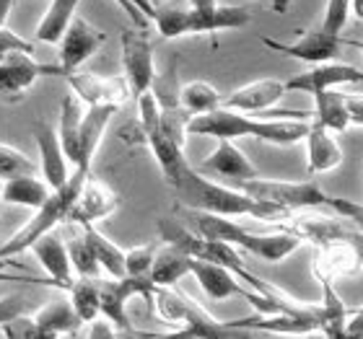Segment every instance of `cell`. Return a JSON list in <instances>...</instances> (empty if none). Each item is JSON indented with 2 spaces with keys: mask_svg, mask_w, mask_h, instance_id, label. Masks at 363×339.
<instances>
[{
  "mask_svg": "<svg viewBox=\"0 0 363 339\" xmlns=\"http://www.w3.org/2000/svg\"><path fill=\"white\" fill-rule=\"evenodd\" d=\"M89 339H117V332H114V326L106 318L99 316L96 321L89 324Z\"/></svg>",
  "mask_w": 363,
  "mask_h": 339,
  "instance_id": "ee69618b",
  "label": "cell"
},
{
  "mask_svg": "<svg viewBox=\"0 0 363 339\" xmlns=\"http://www.w3.org/2000/svg\"><path fill=\"white\" fill-rule=\"evenodd\" d=\"M37 148H39V159H42V176H45V184L50 189H60L65 181L70 179V168L68 159L60 148V137L50 125H39L37 127Z\"/></svg>",
  "mask_w": 363,
  "mask_h": 339,
  "instance_id": "ffe728a7",
  "label": "cell"
},
{
  "mask_svg": "<svg viewBox=\"0 0 363 339\" xmlns=\"http://www.w3.org/2000/svg\"><path fill=\"white\" fill-rule=\"evenodd\" d=\"M65 81L70 86V93L78 101H84L86 106H114V109H120L133 96L128 81L122 76H99V73L73 70L65 76Z\"/></svg>",
  "mask_w": 363,
  "mask_h": 339,
  "instance_id": "8fae6325",
  "label": "cell"
},
{
  "mask_svg": "<svg viewBox=\"0 0 363 339\" xmlns=\"http://www.w3.org/2000/svg\"><path fill=\"white\" fill-rule=\"evenodd\" d=\"M200 168L211 173H218V176H228V179H236V181H250L259 176L255 163H252L231 140H218L216 151L200 163Z\"/></svg>",
  "mask_w": 363,
  "mask_h": 339,
  "instance_id": "603a6c76",
  "label": "cell"
},
{
  "mask_svg": "<svg viewBox=\"0 0 363 339\" xmlns=\"http://www.w3.org/2000/svg\"><path fill=\"white\" fill-rule=\"evenodd\" d=\"M81 234H84L91 254H94V259H96L99 270L106 272L112 280L125 277V251H122L114 241H109L96 226H81Z\"/></svg>",
  "mask_w": 363,
  "mask_h": 339,
  "instance_id": "83f0119b",
  "label": "cell"
},
{
  "mask_svg": "<svg viewBox=\"0 0 363 339\" xmlns=\"http://www.w3.org/2000/svg\"><path fill=\"white\" fill-rule=\"evenodd\" d=\"M291 3H294V0H272V11H275V13H288V8H291Z\"/></svg>",
  "mask_w": 363,
  "mask_h": 339,
  "instance_id": "c3c4849f",
  "label": "cell"
},
{
  "mask_svg": "<svg viewBox=\"0 0 363 339\" xmlns=\"http://www.w3.org/2000/svg\"><path fill=\"white\" fill-rule=\"evenodd\" d=\"M187 3L192 8H211V6H216L218 0H187Z\"/></svg>",
  "mask_w": 363,
  "mask_h": 339,
  "instance_id": "f907efd6",
  "label": "cell"
},
{
  "mask_svg": "<svg viewBox=\"0 0 363 339\" xmlns=\"http://www.w3.org/2000/svg\"><path fill=\"white\" fill-rule=\"evenodd\" d=\"M189 262L192 256L184 254L182 249L172 246V243H161L153 259V267L148 272L153 287H174L184 275H189Z\"/></svg>",
  "mask_w": 363,
  "mask_h": 339,
  "instance_id": "cb8c5ba5",
  "label": "cell"
},
{
  "mask_svg": "<svg viewBox=\"0 0 363 339\" xmlns=\"http://www.w3.org/2000/svg\"><path fill=\"white\" fill-rule=\"evenodd\" d=\"M350 16V0H327L325 8V18H322V26L319 29L327 31V34H335L340 37V31L345 29Z\"/></svg>",
  "mask_w": 363,
  "mask_h": 339,
  "instance_id": "74e56055",
  "label": "cell"
},
{
  "mask_svg": "<svg viewBox=\"0 0 363 339\" xmlns=\"http://www.w3.org/2000/svg\"><path fill=\"white\" fill-rule=\"evenodd\" d=\"M286 91H301V93H319V91H333L345 84H363V70L345 65V62H322V65H311L291 81H283Z\"/></svg>",
  "mask_w": 363,
  "mask_h": 339,
  "instance_id": "5bb4252c",
  "label": "cell"
},
{
  "mask_svg": "<svg viewBox=\"0 0 363 339\" xmlns=\"http://www.w3.org/2000/svg\"><path fill=\"white\" fill-rule=\"evenodd\" d=\"M189 275H195V280L200 282L203 293L211 298V301H228L234 295H244L247 285H242L236 275L220 264L203 262V259H192L189 262Z\"/></svg>",
  "mask_w": 363,
  "mask_h": 339,
  "instance_id": "d6986e66",
  "label": "cell"
},
{
  "mask_svg": "<svg viewBox=\"0 0 363 339\" xmlns=\"http://www.w3.org/2000/svg\"><path fill=\"white\" fill-rule=\"evenodd\" d=\"M311 270L314 277H327L335 282V280L356 277L358 272H363V262L350 241H327L317 246Z\"/></svg>",
  "mask_w": 363,
  "mask_h": 339,
  "instance_id": "e0dca14e",
  "label": "cell"
},
{
  "mask_svg": "<svg viewBox=\"0 0 363 339\" xmlns=\"http://www.w3.org/2000/svg\"><path fill=\"white\" fill-rule=\"evenodd\" d=\"M120 207V197L106 181L96 179L94 173H89V179L84 181V189H81V197H78L76 207L70 212L68 223H76V226H94L96 220L109 218L112 212H117Z\"/></svg>",
  "mask_w": 363,
  "mask_h": 339,
  "instance_id": "9a60e30c",
  "label": "cell"
},
{
  "mask_svg": "<svg viewBox=\"0 0 363 339\" xmlns=\"http://www.w3.org/2000/svg\"><path fill=\"white\" fill-rule=\"evenodd\" d=\"M350 13L356 16L358 21H363V0H350Z\"/></svg>",
  "mask_w": 363,
  "mask_h": 339,
  "instance_id": "681fc988",
  "label": "cell"
},
{
  "mask_svg": "<svg viewBox=\"0 0 363 339\" xmlns=\"http://www.w3.org/2000/svg\"><path fill=\"white\" fill-rule=\"evenodd\" d=\"M29 251L37 256V262L45 267V272L50 275L55 285L68 290L70 282H73V267H70L68 249H65V241L57 239L55 234L42 236L39 241H34L29 246Z\"/></svg>",
  "mask_w": 363,
  "mask_h": 339,
  "instance_id": "44dd1931",
  "label": "cell"
},
{
  "mask_svg": "<svg viewBox=\"0 0 363 339\" xmlns=\"http://www.w3.org/2000/svg\"><path fill=\"white\" fill-rule=\"evenodd\" d=\"M303 143H306V168L311 176L333 171L342 163V148L337 145V140L330 135V130H325L314 120H311Z\"/></svg>",
  "mask_w": 363,
  "mask_h": 339,
  "instance_id": "7402d4cb",
  "label": "cell"
},
{
  "mask_svg": "<svg viewBox=\"0 0 363 339\" xmlns=\"http://www.w3.org/2000/svg\"><path fill=\"white\" fill-rule=\"evenodd\" d=\"M322 285V321H319V334L325 339H345V321H348V309L342 298L335 290V282L327 277H317Z\"/></svg>",
  "mask_w": 363,
  "mask_h": 339,
  "instance_id": "484cf974",
  "label": "cell"
},
{
  "mask_svg": "<svg viewBox=\"0 0 363 339\" xmlns=\"http://www.w3.org/2000/svg\"><path fill=\"white\" fill-rule=\"evenodd\" d=\"M122 78L128 81L130 93L140 96L151 91L156 81V62H153V45L143 29L122 31Z\"/></svg>",
  "mask_w": 363,
  "mask_h": 339,
  "instance_id": "30bf717a",
  "label": "cell"
},
{
  "mask_svg": "<svg viewBox=\"0 0 363 339\" xmlns=\"http://www.w3.org/2000/svg\"><path fill=\"white\" fill-rule=\"evenodd\" d=\"M363 337V306L353 314L348 311V321H345V339H361Z\"/></svg>",
  "mask_w": 363,
  "mask_h": 339,
  "instance_id": "f6af8a7d",
  "label": "cell"
},
{
  "mask_svg": "<svg viewBox=\"0 0 363 339\" xmlns=\"http://www.w3.org/2000/svg\"><path fill=\"white\" fill-rule=\"evenodd\" d=\"M114 106H89L81 120V163L78 166H91L96 156L101 137L106 132V125L114 117Z\"/></svg>",
  "mask_w": 363,
  "mask_h": 339,
  "instance_id": "4316f807",
  "label": "cell"
},
{
  "mask_svg": "<svg viewBox=\"0 0 363 339\" xmlns=\"http://www.w3.org/2000/svg\"><path fill=\"white\" fill-rule=\"evenodd\" d=\"M3 339H11V337H3Z\"/></svg>",
  "mask_w": 363,
  "mask_h": 339,
  "instance_id": "9f6ffc18",
  "label": "cell"
},
{
  "mask_svg": "<svg viewBox=\"0 0 363 339\" xmlns=\"http://www.w3.org/2000/svg\"><path fill=\"white\" fill-rule=\"evenodd\" d=\"M125 13L130 16V21L135 23L138 29H143L153 21V13H156V0H117Z\"/></svg>",
  "mask_w": 363,
  "mask_h": 339,
  "instance_id": "ab89813d",
  "label": "cell"
},
{
  "mask_svg": "<svg viewBox=\"0 0 363 339\" xmlns=\"http://www.w3.org/2000/svg\"><path fill=\"white\" fill-rule=\"evenodd\" d=\"M39 166L13 145L0 143V181H11L18 176H34Z\"/></svg>",
  "mask_w": 363,
  "mask_h": 339,
  "instance_id": "d590c367",
  "label": "cell"
},
{
  "mask_svg": "<svg viewBox=\"0 0 363 339\" xmlns=\"http://www.w3.org/2000/svg\"><path fill=\"white\" fill-rule=\"evenodd\" d=\"M81 120H84L81 101L73 93H68L60 104V130H57V137H60V148L65 153V159L73 166L81 163Z\"/></svg>",
  "mask_w": 363,
  "mask_h": 339,
  "instance_id": "d4e9b609",
  "label": "cell"
},
{
  "mask_svg": "<svg viewBox=\"0 0 363 339\" xmlns=\"http://www.w3.org/2000/svg\"><path fill=\"white\" fill-rule=\"evenodd\" d=\"M361 339H363V337H361Z\"/></svg>",
  "mask_w": 363,
  "mask_h": 339,
  "instance_id": "6f0895ef",
  "label": "cell"
},
{
  "mask_svg": "<svg viewBox=\"0 0 363 339\" xmlns=\"http://www.w3.org/2000/svg\"><path fill=\"white\" fill-rule=\"evenodd\" d=\"M322 311L319 306H306L294 314H255L226 321V326L239 329V332H265V334H283V337H306V334L319 332Z\"/></svg>",
  "mask_w": 363,
  "mask_h": 339,
  "instance_id": "ba28073f",
  "label": "cell"
},
{
  "mask_svg": "<svg viewBox=\"0 0 363 339\" xmlns=\"http://www.w3.org/2000/svg\"><path fill=\"white\" fill-rule=\"evenodd\" d=\"M13 3L16 0H0V29H6V21L11 11H13Z\"/></svg>",
  "mask_w": 363,
  "mask_h": 339,
  "instance_id": "7dc6e473",
  "label": "cell"
},
{
  "mask_svg": "<svg viewBox=\"0 0 363 339\" xmlns=\"http://www.w3.org/2000/svg\"><path fill=\"white\" fill-rule=\"evenodd\" d=\"M314 114L311 120L322 125L330 132H345L350 127V117H348V93H340L337 88L333 91H319L314 93Z\"/></svg>",
  "mask_w": 363,
  "mask_h": 339,
  "instance_id": "f1b7e54d",
  "label": "cell"
},
{
  "mask_svg": "<svg viewBox=\"0 0 363 339\" xmlns=\"http://www.w3.org/2000/svg\"><path fill=\"white\" fill-rule=\"evenodd\" d=\"M78 6H81V0H52L45 18L39 21L37 31H34V39L42 45H60L62 34L68 31L70 21L76 18Z\"/></svg>",
  "mask_w": 363,
  "mask_h": 339,
  "instance_id": "f546056e",
  "label": "cell"
},
{
  "mask_svg": "<svg viewBox=\"0 0 363 339\" xmlns=\"http://www.w3.org/2000/svg\"><path fill=\"white\" fill-rule=\"evenodd\" d=\"M65 249H68V259H70V267L76 272L78 277H89V280H99L101 270H99L96 259L91 254L89 243H86L84 234H81V226H78V234L68 236V241H65Z\"/></svg>",
  "mask_w": 363,
  "mask_h": 339,
  "instance_id": "e575fe53",
  "label": "cell"
},
{
  "mask_svg": "<svg viewBox=\"0 0 363 339\" xmlns=\"http://www.w3.org/2000/svg\"><path fill=\"white\" fill-rule=\"evenodd\" d=\"M104 42H106L104 31L86 21L84 16H76V18L70 21L68 31L62 34L60 45H57V50H60L57 54H60L62 73L68 76V73H73V70H81V65H84V62L89 60L91 54L96 52Z\"/></svg>",
  "mask_w": 363,
  "mask_h": 339,
  "instance_id": "4fadbf2b",
  "label": "cell"
},
{
  "mask_svg": "<svg viewBox=\"0 0 363 339\" xmlns=\"http://www.w3.org/2000/svg\"><path fill=\"white\" fill-rule=\"evenodd\" d=\"M223 96L218 88L205 81H189V84L179 86V106L189 117H200V114H211L220 109Z\"/></svg>",
  "mask_w": 363,
  "mask_h": 339,
  "instance_id": "1f68e13d",
  "label": "cell"
},
{
  "mask_svg": "<svg viewBox=\"0 0 363 339\" xmlns=\"http://www.w3.org/2000/svg\"><path fill=\"white\" fill-rule=\"evenodd\" d=\"M262 45L272 52H280L286 57H294V60H301L306 65H322V62H333L342 50L340 37L335 34H327L322 29H309L303 31L296 42H278L272 37H262Z\"/></svg>",
  "mask_w": 363,
  "mask_h": 339,
  "instance_id": "7c38bea8",
  "label": "cell"
},
{
  "mask_svg": "<svg viewBox=\"0 0 363 339\" xmlns=\"http://www.w3.org/2000/svg\"><path fill=\"white\" fill-rule=\"evenodd\" d=\"M153 306L164 324L187 326L195 332V339H255L250 332H239L226 326V321L213 318L203 306H197L189 295L179 293L174 287H153Z\"/></svg>",
  "mask_w": 363,
  "mask_h": 339,
  "instance_id": "5b68a950",
  "label": "cell"
},
{
  "mask_svg": "<svg viewBox=\"0 0 363 339\" xmlns=\"http://www.w3.org/2000/svg\"><path fill=\"white\" fill-rule=\"evenodd\" d=\"M242 192L259 200V202L278 205V207H283L288 212L319 210V207H327V202H330V195L314 179L283 181V179H262V176H257V179L242 181Z\"/></svg>",
  "mask_w": 363,
  "mask_h": 339,
  "instance_id": "8992f818",
  "label": "cell"
},
{
  "mask_svg": "<svg viewBox=\"0 0 363 339\" xmlns=\"http://www.w3.org/2000/svg\"><path fill=\"white\" fill-rule=\"evenodd\" d=\"M177 215L182 218V223H187V228L200 239L208 241H220L228 243L234 249H244L250 254L265 259V262L278 264L286 256L294 254L301 246V239L291 231H275V234H255L250 228H244L242 223H236L231 218H220V215H211V212H197L179 207L177 205Z\"/></svg>",
  "mask_w": 363,
  "mask_h": 339,
  "instance_id": "7a4b0ae2",
  "label": "cell"
},
{
  "mask_svg": "<svg viewBox=\"0 0 363 339\" xmlns=\"http://www.w3.org/2000/svg\"><path fill=\"white\" fill-rule=\"evenodd\" d=\"M68 301L73 306V311L78 314V318L84 324H91L99 318V287L96 280L89 277H76L68 287Z\"/></svg>",
  "mask_w": 363,
  "mask_h": 339,
  "instance_id": "836d02e7",
  "label": "cell"
},
{
  "mask_svg": "<svg viewBox=\"0 0 363 339\" xmlns=\"http://www.w3.org/2000/svg\"><path fill=\"white\" fill-rule=\"evenodd\" d=\"M311 339H325V337H322V334H319V332H317V337H311Z\"/></svg>",
  "mask_w": 363,
  "mask_h": 339,
  "instance_id": "db71d44e",
  "label": "cell"
},
{
  "mask_svg": "<svg viewBox=\"0 0 363 339\" xmlns=\"http://www.w3.org/2000/svg\"><path fill=\"white\" fill-rule=\"evenodd\" d=\"M350 45H353V47H358V50H361V52H363V42H350Z\"/></svg>",
  "mask_w": 363,
  "mask_h": 339,
  "instance_id": "816d5d0a",
  "label": "cell"
},
{
  "mask_svg": "<svg viewBox=\"0 0 363 339\" xmlns=\"http://www.w3.org/2000/svg\"><path fill=\"white\" fill-rule=\"evenodd\" d=\"M156 251H159V243H143L125 251V277H148Z\"/></svg>",
  "mask_w": 363,
  "mask_h": 339,
  "instance_id": "8d00e7d4",
  "label": "cell"
},
{
  "mask_svg": "<svg viewBox=\"0 0 363 339\" xmlns=\"http://www.w3.org/2000/svg\"><path fill=\"white\" fill-rule=\"evenodd\" d=\"M3 337H11V339H60L55 337V334L45 332V329H39L37 321L29 316H18L13 318L11 324L3 326Z\"/></svg>",
  "mask_w": 363,
  "mask_h": 339,
  "instance_id": "f35d334b",
  "label": "cell"
},
{
  "mask_svg": "<svg viewBox=\"0 0 363 339\" xmlns=\"http://www.w3.org/2000/svg\"><path fill=\"white\" fill-rule=\"evenodd\" d=\"M252 21V13L244 6H216L192 8L184 18V34H213L223 29H242Z\"/></svg>",
  "mask_w": 363,
  "mask_h": 339,
  "instance_id": "ac0fdd59",
  "label": "cell"
},
{
  "mask_svg": "<svg viewBox=\"0 0 363 339\" xmlns=\"http://www.w3.org/2000/svg\"><path fill=\"white\" fill-rule=\"evenodd\" d=\"M311 120H255L242 112L216 109L211 114H200L187 122V135H208L216 140L236 137H257L272 145H296L309 132Z\"/></svg>",
  "mask_w": 363,
  "mask_h": 339,
  "instance_id": "3957f363",
  "label": "cell"
},
{
  "mask_svg": "<svg viewBox=\"0 0 363 339\" xmlns=\"http://www.w3.org/2000/svg\"><path fill=\"white\" fill-rule=\"evenodd\" d=\"M0 207H3V181H0Z\"/></svg>",
  "mask_w": 363,
  "mask_h": 339,
  "instance_id": "f5cc1de1",
  "label": "cell"
},
{
  "mask_svg": "<svg viewBox=\"0 0 363 339\" xmlns=\"http://www.w3.org/2000/svg\"><path fill=\"white\" fill-rule=\"evenodd\" d=\"M13 52L34 54V42L18 37L16 31H11L6 26V29H0V60H3V57H8V54H13Z\"/></svg>",
  "mask_w": 363,
  "mask_h": 339,
  "instance_id": "60d3db41",
  "label": "cell"
},
{
  "mask_svg": "<svg viewBox=\"0 0 363 339\" xmlns=\"http://www.w3.org/2000/svg\"><path fill=\"white\" fill-rule=\"evenodd\" d=\"M169 187L177 192L179 207L197 212H211L220 218H255L265 220V223H278V220L291 218V212L270 202H259L255 197L244 195L242 189L223 187L218 181H211L195 168L184 166L174 176Z\"/></svg>",
  "mask_w": 363,
  "mask_h": 339,
  "instance_id": "6da1fadb",
  "label": "cell"
},
{
  "mask_svg": "<svg viewBox=\"0 0 363 339\" xmlns=\"http://www.w3.org/2000/svg\"><path fill=\"white\" fill-rule=\"evenodd\" d=\"M361 212H363V205H361Z\"/></svg>",
  "mask_w": 363,
  "mask_h": 339,
  "instance_id": "11a10c76",
  "label": "cell"
},
{
  "mask_svg": "<svg viewBox=\"0 0 363 339\" xmlns=\"http://www.w3.org/2000/svg\"><path fill=\"white\" fill-rule=\"evenodd\" d=\"M50 195L52 189L37 176H18V179L3 181V205H21V207L39 210Z\"/></svg>",
  "mask_w": 363,
  "mask_h": 339,
  "instance_id": "4dcf8cb0",
  "label": "cell"
},
{
  "mask_svg": "<svg viewBox=\"0 0 363 339\" xmlns=\"http://www.w3.org/2000/svg\"><path fill=\"white\" fill-rule=\"evenodd\" d=\"M26 311H29V303L23 301L21 295H6V298H0V329L6 324H11L13 318L26 316Z\"/></svg>",
  "mask_w": 363,
  "mask_h": 339,
  "instance_id": "7bdbcfd3",
  "label": "cell"
},
{
  "mask_svg": "<svg viewBox=\"0 0 363 339\" xmlns=\"http://www.w3.org/2000/svg\"><path fill=\"white\" fill-rule=\"evenodd\" d=\"M89 173H91V166H76V171L70 173V179L47 197V202L34 212V218L23 228H18L8 241L0 243V259H8V256L21 254V251H29V246L34 241H39V239L47 234H52L55 228L62 226V223H68L70 212H73L78 197H81L84 181L89 179Z\"/></svg>",
  "mask_w": 363,
  "mask_h": 339,
  "instance_id": "277c9868",
  "label": "cell"
},
{
  "mask_svg": "<svg viewBox=\"0 0 363 339\" xmlns=\"http://www.w3.org/2000/svg\"><path fill=\"white\" fill-rule=\"evenodd\" d=\"M99 287V316L106 318L117 332H135L128 316V301L135 295L151 298L153 285L148 277H122V280H96Z\"/></svg>",
  "mask_w": 363,
  "mask_h": 339,
  "instance_id": "52a82bcc",
  "label": "cell"
},
{
  "mask_svg": "<svg viewBox=\"0 0 363 339\" xmlns=\"http://www.w3.org/2000/svg\"><path fill=\"white\" fill-rule=\"evenodd\" d=\"M283 93H286V84L283 81L259 78V81L239 86L228 96H223L220 109H231V112H242V114H265L283 98Z\"/></svg>",
  "mask_w": 363,
  "mask_h": 339,
  "instance_id": "2e32d148",
  "label": "cell"
},
{
  "mask_svg": "<svg viewBox=\"0 0 363 339\" xmlns=\"http://www.w3.org/2000/svg\"><path fill=\"white\" fill-rule=\"evenodd\" d=\"M327 210H333L337 218H345L350 220L356 228L363 231V212H361V205L350 202V200H342V197H330V202H327Z\"/></svg>",
  "mask_w": 363,
  "mask_h": 339,
  "instance_id": "b9f144b4",
  "label": "cell"
},
{
  "mask_svg": "<svg viewBox=\"0 0 363 339\" xmlns=\"http://www.w3.org/2000/svg\"><path fill=\"white\" fill-rule=\"evenodd\" d=\"M348 117H350V127H363V96L361 93H348Z\"/></svg>",
  "mask_w": 363,
  "mask_h": 339,
  "instance_id": "bcb514c9",
  "label": "cell"
},
{
  "mask_svg": "<svg viewBox=\"0 0 363 339\" xmlns=\"http://www.w3.org/2000/svg\"><path fill=\"white\" fill-rule=\"evenodd\" d=\"M42 76H65L60 65L37 62L34 54L13 52L0 60V101L16 104L26 96V91L37 84Z\"/></svg>",
  "mask_w": 363,
  "mask_h": 339,
  "instance_id": "9c48e42d",
  "label": "cell"
},
{
  "mask_svg": "<svg viewBox=\"0 0 363 339\" xmlns=\"http://www.w3.org/2000/svg\"><path fill=\"white\" fill-rule=\"evenodd\" d=\"M39 329H45V332L55 334V337H62V334H73L78 332L84 321L78 318V314L73 311L70 301H55L50 306L39 311L37 316H34Z\"/></svg>",
  "mask_w": 363,
  "mask_h": 339,
  "instance_id": "d6a6232c",
  "label": "cell"
}]
</instances>
